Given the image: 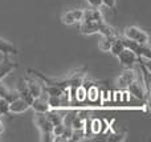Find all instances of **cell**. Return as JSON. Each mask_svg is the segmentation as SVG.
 Listing matches in <instances>:
<instances>
[{"label":"cell","mask_w":151,"mask_h":142,"mask_svg":"<svg viewBox=\"0 0 151 142\" xmlns=\"http://www.w3.org/2000/svg\"><path fill=\"white\" fill-rule=\"evenodd\" d=\"M126 89L130 92V94H133L134 97L138 98V100H145V98L147 97V94H149V89L146 88L145 82L142 81V76H141V79H139L138 73H137V76H135V80H134Z\"/></svg>","instance_id":"cell-1"},{"label":"cell","mask_w":151,"mask_h":142,"mask_svg":"<svg viewBox=\"0 0 151 142\" xmlns=\"http://www.w3.org/2000/svg\"><path fill=\"white\" fill-rule=\"evenodd\" d=\"M123 35H125V37L129 40H134V41L141 43V44H149V35H147L143 29L138 28V27H135V25L126 27V28L123 29Z\"/></svg>","instance_id":"cell-2"},{"label":"cell","mask_w":151,"mask_h":142,"mask_svg":"<svg viewBox=\"0 0 151 142\" xmlns=\"http://www.w3.org/2000/svg\"><path fill=\"white\" fill-rule=\"evenodd\" d=\"M117 57H118V61H119V65L123 69H131L137 64V61H138V56L133 50L127 49V48H125Z\"/></svg>","instance_id":"cell-3"},{"label":"cell","mask_w":151,"mask_h":142,"mask_svg":"<svg viewBox=\"0 0 151 142\" xmlns=\"http://www.w3.org/2000/svg\"><path fill=\"white\" fill-rule=\"evenodd\" d=\"M85 72L86 69L85 68H80L77 71H73L68 74L66 77V82H68V86L69 88H77L80 85H83V81H85Z\"/></svg>","instance_id":"cell-4"},{"label":"cell","mask_w":151,"mask_h":142,"mask_svg":"<svg viewBox=\"0 0 151 142\" xmlns=\"http://www.w3.org/2000/svg\"><path fill=\"white\" fill-rule=\"evenodd\" d=\"M19 66V64L16 61H13L9 56L5 55V57L0 61V80H3L4 77H7L12 71H15Z\"/></svg>","instance_id":"cell-5"},{"label":"cell","mask_w":151,"mask_h":142,"mask_svg":"<svg viewBox=\"0 0 151 142\" xmlns=\"http://www.w3.org/2000/svg\"><path fill=\"white\" fill-rule=\"evenodd\" d=\"M29 108H31V105H29L25 100H23V98H20V97L15 98L13 101L9 102V113H12V114L24 113V112H27Z\"/></svg>","instance_id":"cell-6"},{"label":"cell","mask_w":151,"mask_h":142,"mask_svg":"<svg viewBox=\"0 0 151 142\" xmlns=\"http://www.w3.org/2000/svg\"><path fill=\"white\" fill-rule=\"evenodd\" d=\"M24 80H25L27 86H28L31 94L33 96V98H37L42 94V85L36 77H27Z\"/></svg>","instance_id":"cell-7"},{"label":"cell","mask_w":151,"mask_h":142,"mask_svg":"<svg viewBox=\"0 0 151 142\" xmlns=\"http://www.w3.org/2000/svg\"><path fill=\"white\" fill-rule=\"evenodd\" d=\"M35 125L40 130V133L52 132V128H53V125L50 124V121L45 116V113H36V116H35Z\"/></svg>","instance_id":"cell-8"},{"label":"cell","mask_w":151,"mask_h":142,"mask_svg":"<svg viewBox=\"0 0 151 142\" xmlns=\"http://www.w3.org/2000/svg\"><path fill=\"white\" fill-rule=\"evenodd\" d=\"M104 21V20H101ZM101 21H81L80 32L82 35H94L99 32Z\"/></svg>","instance_id":"cell-9"},{"label":"cell","mask_w":151,"mask_h":142,"mask_svg":"<svg viewBox=\"0 0 151 142\" xmlns=\"http://www.w3.org/2000/svg\"><path fill=\"white\" fill-rule=\"evenodd\" d=\"M16 92L19 93V97L23 98V100H25L27 102L31 105L32 101H33V96L31 94V92H29L28 86H27V82L24 79H20L17 81V89H16Z\"/></svg>","instance_id":"cell-10"},{"label":"cell","mask_w":151,"mask_h":142,"mask_svg":"<svg viewBox=\"0 0 151 142\" xmlns=\"http://www.w3.org/2000/svg\"><path fill=\"white\" fill-rule=\"evenodd\" d=\"M101 20H104V15H102L101 9L94 7L83 9L82 20L81 21H101Z\"/></svg>","instance_id":"cell-11"},{"label":"cell","mask_w":151,"mask_h":142,"mask_svg":"<svg viewBox=\"0 0 151 142\" xmlns=\"http://www.w3.org/2000/svg\"><path fill=\"white\" fill-rule=\"evenodd\" d=\"M135 76H137V72L133 71V68H131V69H126V71L119 76V79H118V86L127 88L129 85H130L131 82L135 80Z\"/></svg>","instance_id":"cell-12"},{"label":"cell","mask_w":151,"mask_h":142,"mask_svg":"<svg viewBox=\"0 0 151 142\" xmlns=\"http://www.w3.org/2000/svg\"><path fill=\"white\" fill-rule=\"evenodd\" d=\"M31 106L35 109L36 113H47V112L50 110L49 104L47 102V100H44L42 96H40V97H37V98H33Z\"/></svg>","instance_id":"cell-13"},{"label":"cell","mask_w":151,"mask_h":142,"mask_svg":"<svg viewBox=\"0 0 151 142\" xmlns=\"http://www.w3.org/2000/svg\"><path fill=\"white\" fill-rule=\"evenodd\" d=\"M0 52H1L3 55L9 56V55H17L19 50L13 44H11L9 41H7V40L0 37Z\"/></svg>","instance_id":"cell-14"},{"label":"cell","mask_w":151,"mask_h":142,"mask_svg":"<svg viewBox=\"0 0 151 142\" xmlns=\"http://www.w3.org/2000/svg\"><path fill=\"white\" fill-rule=\"evenodd\" d=\"M125 49V45H123V41H122V37L117 36L114 40L111 41V45H110V50L109 52L111 53L113 56H115L117 57L118 55H119L122 50Z\"/></svg>","instance_id":"cell-15"},{"label":"cell","mask_w":151,"mask_h":142,"mask_svg":"<svg viewBox=\"0 0 151 142\" xmlns=\"http://www.w3.org/2000/svg\"><path fill=\"white\" fill-rule=\"evenodd\" d=\"M45 116H47V118L49 120L52 125H57V124H61V122H63L64 113H60V112L56 110V109H50L49 112L45 113Z\"/></svg>","instance_id":"cell-16"},{"label":"cell","mask_w":151,"mask_h":142,"mask_svg":"<svg viewBox=\"0 0 151 142\" xmlns=\"http://www.w3.org/2000/svg\"><path fill=\"white\" fill-rule=\"evenodd\" d=\"M115 37H107V36H102L101 41L98 43V48L101 52H109L110 50V45H111V41Z\"/></svg>","instance_id":"cell-17"},{"label":"cell","mask_w":151,"mask_h":142,"mask_svg":"<svg viewBox=\"0 0 151 142\" xmlns=\"http://www.w3.org/2000/svg\"><path fill=\"white\" fill-rule=\"evenodd\" d=\"M90 130L91 134H98L102 132V121L98 118H93L90 120Z\"/></svg>","instance_id":"cell-18"},{"label":"cell","mask_w":151,"mask_h":142,"mask_svg":"<svg viewBox=\"0 0 151 142\" xmlns=\"http://www.w3.org/2000/svg\"><path fill=\"white\" fill-rule=\"evenodd\" d=\"M77 112H66L65 114H64L63 117V124L65 125V126H70L72 128V124H73V120L76 118V116H77Z\"/></svg>","instance_id":"cell-19"},{"label":"cell","mask_w":151,"mask_h":142,"mask_svg":"<svg viewBox=\"0 0 151 142\" xmlns=\"http://www.w3.org/2000/svg\"><path fill=\"white\" fill-rule=\"evenodd\" d=\"M85 130L83 129H73L72 130V136L69 141H82L85 140Z\"/></svg>","instance_id":"cell-20"},{"label":"cell","mask_w":151,"mask_h":142,"mask_svg":"<svg viewBox=\"0 0 151 142\" xmlns=\"http://www.w3.org/2000/svg\"><path fill=\"white\" fill-rule=\"evenodd\" d=\"M61 21H63V24H65V25H72V24H74L76 20L73 17V15H72V11H68V12L63 13Z\"/></svg>","instance_id":"cell-21"},{"label":"cell","mask_w":151,"mask_h":142,"mask_svg":"<svg viewBox=\"0 0 151 142\" xmlns=\"http://www.w3.org/2000/svg\"><path fill=\"white\" fill-rule=\"evenodd\" d=\"M0 114H9V102L0 97Z\"/></svg>","instance_id":"cell-22"},{"label":"cell","mask_w":151,"mask_h":142,"mask_svg":"<svg viewBox=\"0 0 151 142\" xmlns=\"http://www.w3.org/2000/svg\"><path fill=\"white\" fill-rule=\"evenodd\" d=\"M85 120H86V118H82V117H80V116L77 114V116H76V118L73 120L72 128H73V129H83V125H85Z\"/></svg>","instance_id":"cell-23"},{"label":"cell","mask_w":151,"mask_h":142,"mask_svg":"<svg viewBox=\"0 0 151 142\" xmlns=\"http://www.w3.org/2000/svg\"><path fill=\"white\" fill-rule=\"evenodd\" d=\"M40 141H42V142L55 141V136H53L52 132H42V133H40Z\"/></svg>","instance_id":"cell-24"},{"label":"cell","mask_w":151,"mask_h":142,"mask_svg":"<svg viewBox=\"0 0 151 142\" xmlns=\"http://www.w3.org/2000/svg\"><path fill=\"white\" fill-rule=\"evenodd\" d=\"M126 138V133H113L109 136V141H125Z\"/></svg>","instance_id":"cell-25"},{"label":"cell","mask_w":151,"mask_h":142,"mask_svg":"<svg viewBox=\"0 0 151 142\" xmlns=\"http://www.w3.org/2000/svg\"><path fill=\"white\" fill-rule=\"evenodd\" d=\"M72 15H73L76 23L82 20V15H83V9H72Z\"/></svg>","instance_id":"cell-26"},{"label":"cell","mask_w":151,"mask_h":142,"mask_svg":"<svg viewBox=\"0 0 151 142\" xmlns=\"http://www.w3.org/2000/svg\"><path fill=\"white\" fill-rule=\"evenodd\" d=\"M102 4L105 5V7L107 8H111V9H114L115 5H117V0H101Z\"/></svg>","instance_id":"cell-27"},{"label":"cell","mask_w":151,"mask_h":142,"mask_svg":"<svg viewBox=\"0 0 151 142\" xmlns=\"http://www.w3.org/2000/svg\"><path fill=\"white\" fill-rule=\"evenodd\" d=\"M86 1L90 4V7H94V8H99L102 5L101 0H86Z\"/></svg>","instance_id":"cell-28"},{"label":"cell","mask_w":151,"mask_h":142,"mask_svg":"<svg viewBox=\"0 0 151 142\" xmlns=\"http://www.w3.org/2000/svg\"><path fill=\"white\" fill-rule=\"evenodd\" d=\"M3 132H4V124H3V121L0 120V136L3 134Z\"/></svg>","instance_id":"cell-29"}]
</instances>
